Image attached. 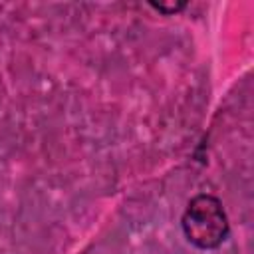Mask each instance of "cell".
I'll return each instance as SVG.
<instances>
[{
    "label": "cell",
    "instance_id": "obj_1",
    "mask_svg": "<svg viewBox=\"0 0 254 254\" xmlns=\"http://www.w3.org/2000/svg\"><path fill=\"white\" fill-rule=\"evenodd\" d=\"M181 224L187 240L200 250L218 248L226 240L230 230L222 202L216 196L204 192L189 200Z\"/></svg>",
    "mask_w": 254,
    "mask_h": 254
},
{
    "label": "cell",
    "instance_id": "obj_2",
    "mask_svg": "<svg viewBox=\"0 0 254 254\" xmlns=\"http://www.w3.org/2000/svg\"><path fill=\"white\" fill-rule=\"evenodd\" d=\"M157 10H161V12H177V10H181L185 4H179V6H163V4H153Z\"/></svg>",
    "mask_w": 254,
    "mask_h": 254
}]
</instances>
